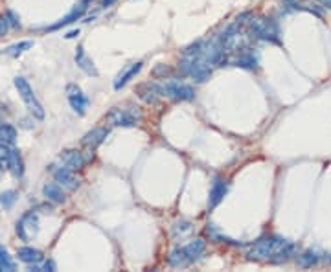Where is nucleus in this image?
Here are the masks:
<instances>
[{"mask_svg":"<svg viewBox=\"0 0 331 272\" xmlns=\"http://www.w3.org/2000/svg\"><path fill=\"white\" fill-rule=\"evenodd\" d=\"M248 37L280 45V28L274 19L252 17V19L248 20Z\"/></svg>","mask_w":331,"mask_h":272,"instance_id":"f257e3e1","label":"nucleus"},{"mask_svg":"<svg viewBox=\"0 0 331 272\" xmlns=\"http://www.w3.org/2000/svg\"><path fill=\"white\" fill-rule=\"evenodd\" d=\"M22 127H26V129H30V127H32V123H30V120H22Z\"/></svg>","mask_w":331,"mask_h":272,"instance_id":"4c0bfd02","label":"nucleus"},{"mask_svg":"<svg viewBox=\"0 0 331 272\" xmlns=\"http://www.w3.org/2000/svg\"><path fill=\"white\" fill-rule=\"evenodd\" d=\"M6 19H7V22H9V26L11 28H20V20H19V15L15 13L13 9H9L6 13Z\"/></svg>","mask_w":331,"mask_h":272,"instance_id":"c756f323","label":"nucleus"},{"mask_svg":"<svg viewBox=\"0 0 331 272\" xmlns=\"http://www.w3.org/2000/svg\"><path fill=\"white\" fill-rule=\"evenodd\" d=\"M191 228L193 227H191L189 221H179V223L173 225V230H171V232H173V237H184L186 233L191 232Z\"/></svg>","mask_w":331,"mask_h":272,"instance_id":"cd10ccee","label":"nucleus"},{"mask_svg":"<svg viewBox=\"0 0 331 272\" xmlns=\"http://www.w3.org/2000/svg\"><path fill=\"white\" fill-rule=\"evenodd\" d=\"M202 53H204V41H197L182 50V55H186V57H201Z\"/></svg>","mask_w":331,"mask_h":272,"instance_id":"a878e982","label":"nucleus"},{"mask_svg":"<svg viewBox=\"0 0 331 272\" xmlns=\"http://www.w3.org/2000/svg\"><path fill=\"white\" fill-rule=\"evenodd\" d=\"M156 89H158V96L171 97L175 101H191L195 97L193 87L181 83L179 79H169L166 83L156 85Z\"/></svg>","mask_w":331,"mask_h":272,"instance_id":"20e7f679","label":"nucleus"},{"mask_svg":"<svg viewBox=\"0 0 331 272\" xmlns=\"http://www.w3.org/2000/svg\"><path fill=\"white\" fill-rule=\"evenodd\" d=\"M289 241L280 237V235H267L261 237L256 245L248 250V259H256V261H273V258L282 250Z\"/></svg>","mask_w":331,"mask_h":272,"instance_id":"f03ea898","label":"nucleus"},{"mask_svg":"<svg viewBox=\"0 0 331 272\" xmlns=\"http://www.w3.org/2000/svg\"><path fill=\"white\" fill-rule=\"evenodd\" d=\"M228 191V182L223 177H215L210 188V197H208V210H214L221 204V201L225 199V195Z\"/></svg>","mask_w":331,"mask_h":272,"instance_id":"6e6552de","label":"nucleus"},{"mask_svg":"<svg viewBox=\"0 0 331 272\" xmlns=\"http://www.w3.org/2000/svg\"><path fill=\"white\" fill-rule=\"evenodd\" d=\"M0 122H2V109H0Z\"/></svg>","mask_w":331,"mask_h":272,"instance_id":"a19ab883","label":"nucleus"},{"mask_svg":"<svg viewBox=\"0 0 331 272\" xmlns=\"http://www.w3.org/2000/svg\"><path fill=\"white\" fill-rule=\"evenodd\" d=\"M6 164L7 168H9V171H11V175L17 177V179H20L22 177V173H24V168H22V160H20V155L17 149H9V153H7V158H6Z\"/></svg>","mask_w":331,"mask_h":272,"instance_id":"aec40b11","label":"nucleus"},{"mask_svg":"<svg viewBox=\"0 0 331 272\" xmlns=\"http://www.w3.org/2000/svg\"><path fill=\"white\" fill-rule=\"evenodd\" d=\"M33 46L32 41H22V43H19V45H13L9 46V48H6L4 50V53H7V55H13V57H17V55H20L22 52H26V50H30Z\"/></svg>","mask_w":331,"mask_h":272,"instance_id":"bb28decb","label":"nucleus"},{"mask_svg":"<svg viewBox=\"0 0 331 272\" xmlns=\"http://www.w3.org/2000/svg\"><path fill=\"white\" fill-rule=\"evenodd\" d=\"M7 28H9V22H7L6 17H0V37H4L7 32Z\"/></svg>","mask_w":331,"mask_h":272,"instance_id":"473e14b6","label":"nucleus"},{"mask_svg":"<svg viewBox=\"0 0 331 272\" xmlns=\"http://www.w3.org/2000/svg\"><path fill=\"white\" fill-rule=\"evenodd\" d=\"M322 2H324L326 7H330V9H331V0H322Z\"/></svg>","mask_w":331,"mask_h":272,"instance_id":"58836bf2","label":"nucleus"},{"mask_svg":"<svg viewBox=\"0 0 331 272\" xmlns=\"http://www.w3.org/2000/svg\"><path fill=\"white\" fill-rule=\"evenodd\" d=\"M17 258L22 261V263H39L43 261V252L37 250V248H32V246H20L17 250Z\"/></svg>","mask_w":331,"mask_h":272,"instance_id":"6ab92c4d","label":"nucleus"},{"mask_svg":"<svg viewBox=\"0 0 331 272\" xmlns=\"http://www.w3.org/2000/svg\"><path fill=\"white\" fill-rule=\"evenodd\" d=\"M142 66H143V63H142V61H138V63H133L129 68H125V70L122 72V74H120L116 79H114V91H120L122 87H125V85L129 83L131 79L137 76L138 72L142 70Z\"/></svg>","mask_w":331,"mask_h":272,"instance_id":"2eb2a0df","label":"nucleus"},{"mask_svg":"<svg viewBox=\"0 0 331 272\" xmlns=\"http://www.w3.org/2000/svg\"><path fill=\"white\" fill-rule=\"evenodd\" d=\"M0 271H2V267H0Z\"/></svg>","mask_w":331,"mask_h":272,"instance_id":"79ce46f5","label":"nucleus"},{"mask_svg":"<svg viewBox=\"0 0 331 272\" xmlns=\"http://www.w3.org/2000/svg\"><path fill=\"white\" fill-rule=\"evenodd\" d=\"M78 35H79V30H72V32H68L65 35V39H76Z\"/></svg>","mask_w":331,"mask_h":272,"instance_id":"c9c22d12","label":"nucleus"},{"mask_svg":"<svg viewBox=\"0 0 331 272\" xmlns=\"http://www.w3.org/2000/svg\"><path fill=\"white\" fill-rule=\"evenodd\" d=\"M0 267H2V271L7 272L17 271V265H15V261L11 259V256H9V252H7V248L4 245H0Z\"/></svg>","mask_w":331,"mask_h":272,"instance_id":"b1692460","label":"nucleus"},{"mask_svg":"<svg viewBox=\"0 0 331 272\" xmlns=\"http://www.w3.org/2000/svg\"><path fill=\"white\" fill-rule=\"evenodd\" d=\"M7 153H9V147H7V143L0 142V160H4V162H6Z\"/></svg>","mask_w":331,"mask_h":272,"instance_id":"72a5a7b5","label":"nucleus"},{"mask_svg":"<svg viewBox=\"0 0 331 272\" xmlns=\"http://www.w3.org/2000/svg\"><path fill=\"white\" fill-rule=\"evenodd\" d=\"M66 97H68V103L74 109V112H78L79 116H83L87 107H89V97L81 92L78 85H66Z\"/></svg>","mask_w":331,"mask_h":272,"instance_id":"0eeeda50","label":"nucleus"},{"mask_svg":"<svg viewBox=\"0 0 331 272\" xmlns=\"http://www.w3.org/2000/svg\"><path fill=\"white\" fill-rule=\"evenodd\" d=\"M189 76L193 78L195 83H206L210 76H212V68H210V63H208L206 59H201V57H195L193 59V66H191V72H189Z\"/></svg>","mask_w":331,"mask_h":272,"instance_id":"9b49d317","label":"nucleus"},{"mask_svg":"<svg viewBox=\"0 0 331 272\" xmlns=\"http://www.w3.org/2000/svg\"><path fill=\"white\" fill-rule=\"evenodd\" d=\"M76 65H78L83 72H87L89 76H97V74H99V72L96 70L94 63H92V59L87 57L83 46H78V52H76Z\"/></svg>","mask_w":331,"mask_h":272,"instance_id":"f3484780","label":"nucleus"},{"mask_svg":"<svg viewBox=\"0 0 331 272\" xmlns=\"http://www.w3.org/2000/svg\"><path fill=\"white\" fill-rule=\"evenodd\" d=\"M37 233H39V217H37V214H33V212H28L17 223V235L22 241H30Z\"/></svg>","mask_w":331,"mask_h":272,"instance_id":"423d86ee","label":"nucleus"},{"mask_svg":"<svg viewBox=\"0 0 331 272\" xmlns=\"http://www.w3.org/2000/svg\"><path fill=\"white\" fill-rule=\"evenodd\" d=\"M0 142L7 143V145H15L17 142V129L7 125V123H0Z\"/></svg>","mask_w":331,"mask_h":272,"instance_id":"4be33fe9","label":"nucleus"},{"mask_svg":"<svg viewBox=\"0 0 331 272\" xmlns=\"http://www.w3.org/2000/svg\"><path fill=\"white\" fill-rule=\"evenodd\" d=\"M53 179H55V182H57L59 186H63L68 191H76L79 188V179H76L74 171L68 168L53 169Z\"/></svg>","mask_w":331,"mask_h":272,"instance_id":"9d476101","label":"nucleus"},{"mask_svg":"<svg viewBox=\"0 0 331 272\" xmlns=\"http://www.w3.org/2000/svg\"><path fill=\"white\" fill-rule=\"evenodd\" d=\"M15 89L19 91L22 101L26 103L28 110L33 114V118H37V120H45V109H43V105L39 103V99L35 97L32 87H30V83H28L26 79L24 78H15Z\"/></svg>","mask_w":331,"mask_h":272,"instance_id":"39448f33","label":"nucleus"},{"mask_svg":"<svg viewBox=\"0 0 331 272\" xmlns=\"http://www.w3.org/2000/svg\"><path fill=\"white\" fill-rule=\"evenodd\" d=\"M61 164H63V168H68L72 171H76V169H81L87 164L85 160V156L81 151H76V149H70V151H65L63 155H61Z\"/></svg>","mask_w":331,"mask_h":272,"instance_id":"ddd939ff","label":"nucleus"},{"mask_svg":"<svg viewBox=\"0 0 331 272\" xmlns=\"http://www.w3.org/2000/svg\"><path fill=\"white\" fill-rule=\"evenodd\" d=\"M282 6H284L285 11H298V9H304L302 4H298L296 0H284V4H282Z\"/></svg>","mask_w":331,"mask_h":272,"instance_id":"7c9ffc66","label":"nucleus"},{"mask_svg":"<svg viewBox=\"0 0 331 272\" xmlns=\"http://www.w3.org/2000/svg\"><path fill=\"white\" fill-rule=\"evenodd\" d=\"M15 201H17V191H13V189H7L0 195V204L4 210H9L15 204Z\"/></svg>","mask_w":331,"mask_h":272,"instance_id":"c85d7f7f","label":"nucleus"},{"mask_svg":"<svg viewBox=\"0 0 331 272\" xmlns=\"http://www.w3.org/2000/svg\"><path fill=\"white\" fill-rule=\"evenodd\" d=\"M89 4H91V0H81V2H78V4L74 6V9H72L70 13L66 15V17H63V19L59 20V22L52 24V26L48 28V30H50V32H53V30H59V28L68 26V24H72V22H76V20L81 19V17L85 15V11L89 9Z\"/></svg>","mask_w":331,"mask_h":272,"instance_id":"1a4fd4ad","label":"nucleus"},{"mask_svg":"<svg viewBox=\"0 0 331 272\" xmlns=\"http://www.w3.org/2000/svg\"><path fill=\"white\" fill-rule=\"evenodd\" d=\"M43 195H45L48 201L55 202V204H63L65 199H66L65 193H63V189H61V186L55 184V182L45 184V186H43Z\"/></svg>","mask_w":331,"mask_h":272,"instance_id":"a211bd4d","label":"nucleus"},{"mask_svg":"<svg viewBox=\"0 0 331 272\" xmlns=\"http://www.w3.org/2000/svg\"><path fill=\"white\" fill-rule=\"evenodd\" d=\"M206 252V243L204 239H193L189 241L188 245L184 246V254H186V258H188V263H195L197 259H201Z\"/></svg>","mask_w":331,"mask_h":272,"instance_id":"4468645a","label":"nucleus"},{"mask_svg":"<svg viewBox=\"0 0 331 272\" xmlns=\"http://www.w3.org/2000/svg\"><path fill=\"white\" fill-rule=\"evenodd\" d=\"M169 72V68L166 65H158L155 68V70H153V76H156V78H160V76H166V74H168Z\"/></svg>","mask_w":331,"mask_h":272,"instance_id":"2f4dec72","label":"nucleus"},{"mask_svg":"<svg viewBox=\"0 0 331 272\" xmlns=\"http://www.w3.org/2000/svg\"><path fill=\"white\" fill-rule=\"evenodd\" d=\"M114 2H116V0H101V6H103V7H109V6H112Z\"/></svg>","mask_w":331,"mask_h":272,"instance_id":"e433bc0d","label":"nucleus"},{"mask_svg":"<svg viewBox=\"0 0 331 272\" xmlns=\"http://www.w3.org/2000/svg\"><path fill=\"white\" fill-rule=\"evenodd\" d=\"M318 261H320V254L317 250H307L302 256H298V265L302 269H311V267L318 265Z\"/></svg>","mask_w":331,"mask_h":272,"instance_id":"5701e85b","label":"nucleus"},{"mask_svg":"<svg viewBox=\"0 0 331 272\" xmlns=\"http://www.w3.org/2000/svg\"><path fill=\"white\" fill-rule=\"evenodd\" d=\"M156 96H158V89H156V85L147 83L140 89V97H142L143 101H147V103H155Z\"/></svg>","mask_w":331,"mask_h":272,"instance_id":"393cba45","label":"nucleus"},{"mask_svg":"<svg viewBox=\"0 0 331 272\" xmlns=\"http://www.w3.org/2000/svg\"><path fill=\"white\" fill-rule=\"evenodd\" d=\"M250 50H252L250 46L241 48V53L234 59V65L239 66V68H247V70H256V68L260 66V61H258V57H256L254 52H250ZM237 52H239V50H237Z\"/></svg>","mask_w":331,"mask_h":272,"instance_id":"f8f14e48","label":"nucleus"},{"mask_svg":"<svg viewBox=\"0 0 331 272\" xmlns=\"http://www.w3.org/2000/svg\"><path fill=\"white\" fill-rule=\"evenodd\" d=\"M142 120V110L137 105H127V107H114L107 114V122L110 125H118V127H135L138 122Z\"/></svg>","mask_w":331,"mask_h":272,"instance_id":"7ed1b4c3","label":"nucleus"},{"mask_svg":"<svg viewBox=\"0 0 331 272\" xmlns=\"http://www.w3.org/2000/svg\"><path fill=\"white\" fill-rule=\"evenodd\" d=\"M2 166H4V160H0V173H2Z\"/></svg>","mask_w":331,"mask_h":272,"instance_id":"ea45409f","label":"nucleus"},{"mask_svg":"<svg viewBox=\"0 0 331 272\" xmlns=\"http://www.w3.org/2000/svg\"><path fill=\"white\" fill-rule=\"evenodd\" d=\"M168 265L173 267V269H181V267H186L189 265L188 263V258H186V254H184V248L181 246H175L168 256Z\"/></svg>","mask_w":331,"mask_h":272,"instance_id":"412c9836","label":"nucleus"},{"mask_svg":"<svg viewBox=\"0 0 331 272\" xmlns=\"http://www.w3.org/2000/svg\"><path fill=\"white\" fill-rule=\"evenodd\" d=\"M43 271H55V263H53L52 259H48V261H45V267H43Z\"/></svg>","mask_w":331,"mask_h":272,"instance_id":"f704fd0d","label":"nucleus"},{"mask_svg":"<svg viewBox=\"0 0 331 272\" xmlns=\"http://www.w3.org/2000/svg\"><path fill=\"white\" fill-rule=\"evenodd\" d=\"M109 136V129H94L91 131V133H87V135L83 136V145H87V147H97V145H101V143L105 142V138Z\"/></svg>","mask_w":331,"mask_h":272,"instance_id":"dca6fc26","label":"nucleus"}]
</instances>
